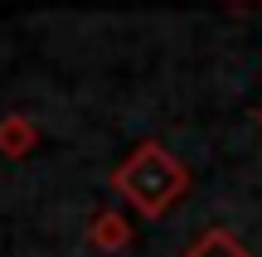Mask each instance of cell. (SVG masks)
Wrapping results in <instances>:
<instances>
[{
	"label": "cell",
	"instance_id": "6da1fadb",
	"mask_svg": "<svg viewBox=\"0 0 262 257\" xmlns=\"http://www.w3.org/2000/svg\"><path fill=\"white\" fill-rule=\"evenodd\" d=\"M185 184H189L185 165H180L165 146H156V141L136 146V155L117 170V190H122L146 219L165 214V204H175L180 194H185Z\"/></svg>",
	"mask_w": 262,
	"mask_h": 257
},
{
	"label": "cell",
	"instance_id": "7a4b0ae2",
	"mask_svg": "<svg viewBox=\"0 0 262 257\" xmlns=\"http://www.w3.org/2000/svg\"><path fill=\"white\" fill-rule=\"evenodd\" d=\"M185 257H253L243 248V243L233 238V233H224V228H214V233H204V238L194 243V248H189Z\"/></svg>",
	"mask_w": 262,
	"mask_h": 257
},
{
	"label": "cell",
	"instance_id": "3957f363",
	"mask_svg": "<svg viewBox=\"0 0 262 257\" xmlns=\"http://www.w3.org/2000/svg\"><path fill=\"white\" fill-rule=\"evenodd\" d=\"M29 141H34V126L29 122H0V151H10V155H19V151H29Z\"/></svg>",
	"mask_w": 262,
	"mask_h": 257
},
{
	"label": "cell",
	"instance_id": "277c9868",
	"mask_svg": "<svg viewBox=\"0 0 262 257\" xmlns=\"http://www.w3.org/2000/svg\"><path fill=\"white\" fill-rule=\"evenodd\" d=\"M97 238H102V243H126V228L117 219H102V223H97Z\"/></svg>",
	"mask_w": 262,
	"mask_h": 257
}]
</instances>
